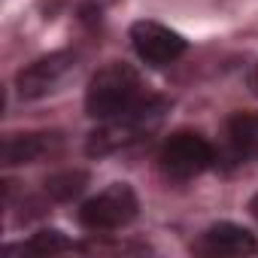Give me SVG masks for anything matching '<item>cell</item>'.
Masks as SVG:
<instances>
[{
    "mask_svg": "<svg viewBox=\"0 0 258 258\" xmlns=\"http://www.w3.org/2000/svg\"><path fill=\"white\" fill-rule=\"evenodd\" d=\"M167 115V100L164 97H143L131 109H124L112 118H106L97 131L88 137V155H112L118 149H131L143 140H149Z\"/></svg>",
    "mask_w": 258,
    "mask_h": 258,
    "instance_id": "6da1fadb",
    "label": "cell"
},
{
    "mask_svg": "<svg viewBox=\"0 0 258 258\" xmlns=\"http://www.w3.org/2000/svg\"><path fill=\"white\" fill-rule=\"evenodd\" d=\"M140 100H143L140 73L131 64H121V61L100 67L85 88V112L91 118H100V121L131 109Z\"/></svg>",
    "mask_w": 258,
    "mask_h": 258,
    "instance_id": "7a4b0ae2",
    "label": "cell"
},
{
    "mask_svg": "<svg viewBox=\"0 0 258 258\" xmlns=\"http://www.w3.org/2000/svg\"><path fill=\"white\" fill-rule=\"evenodd\" d=\"M137 210H140V201L134 188L124 182H112L79 207V225L91 234H109L124 228L127 222H134Z\"/></svg>",
    "mask_w": 258,
    "mask_h": 258,
    "instance_id": "3957f363",
    "label": "cell"
},
{
    "mask_svg": "<svg viewBox=\"0 0 258 258\" xmlns=\"http://www.w3.org/2000/svg\"><path fill=\"white\" fill-rule=\"evenodd\" d=\"M213 146L195 134V131H179L173 137L164 140L161 152H158V167L167 179H176V182H185V179H195L201 176L210 164H213Z\"/></svg>",
    "mask_w": 258,
    "mask_h": 258,
    "instance_id": "277c9868",
    "label": "cell"
},
{
    "mask_svg": "<svg viewBox=\"0 0 258 258\" xmlns=\"http://www.w3.org/2000/svg\"><path fill=\"white\" fill-rule=\"evenodd\" d=\"M76 73V55L70 52H52L34 64H28L19 76H16V88L22 100H37L46 97L52 91H58L70 76Z\"/></svg>",
    "mask_w": 258,
    "mask_h": 258,
    "instance_id": "5b68a950",
    "label": "cell"
},
{
    "mask_svg": "<svg viewBox=\"0 0 258 258\" xmlns=\"http://www.w3.org/2000/svg\"><path fill=\"white\" fill-rule=\"evenodd\" d=\"M131 46H134L137 58L152 67L173 64L185 52V40L176 31H170L161 22H149V19L131 25Z\"/></svg>",
    "mask_w": 258,
    "mask_h": 258,
    "instance_id": "8992f818",
    "label": "cell"
},
{
    "mask_svg": "<svg viewBox=\"0 0 258 258\" xmlns=\"http://www.w3.org/2000/svg\"><path fill=\"white\" fill-rule=\"evenodd\" d=\"M195 249L201 255H210V258H243V255H255L258 243H255V237L243 225L219 222V225H210L201 234Z\"/></svg>",
    "mask_w": 258,
    "mask_h": 258,
    "instance_id": "52a82bcc",
    "label": "cell"
},
{
    "mask_svg": "<svg viewBox=\"0 0 258 258\" xmlns=\"http://www.w3.org/2000/svg\"><path fill=\"white\" fill-rule=\"evenodd\" d=\"M61 152V134H46V131H34V134H10L0 146V158L7 167L16 164H37L46 161L52 155Z\"/></svg>",
    "mask_w": 258,
    "mask_h": 258,
    "instance_id": "ba28073f",
    "label": "cell"
},
{
    "mask_svg": "<svg viewBox=\"0 0 258 258\" xmlns=\"http://www.w3.org/2000/svg\"><path fill=\"white\" fill-rule=\"evenodd\" d=\"M228 143L237 155H258V112H237L228 118Z\"/></svg>",
    "mask_w": 258,
    "mask_h": 258,
    "instance_id": "9c48e42d",
    "label": "cell"
},
{
    "mask_svg": "<svg viewBox=\"0 0 258 258\" xmlns=\"http://www.w3.org/2000/svg\"><path fill=\"white\" fill-rule=\"evenodd\" d=\"M85 185H88L85 170H61V173H52L46 179V195L52 201H73L85 191Z\"/></svg>",
    "mask_w": 258,
    "mask_h": 258,
    "instance_id": "30bf717a",
    "label": "cell"
},
{
    "mask_svg": "<svg viewBox=\"0 0 258 258\" xmlns=\"http://www.w3.org/2000/svg\"><path fill=\"white\" fill-rule=\"evenodd\" d=\"M10 249H19V252H37V255H55V252H67V249H73V243L61 234V231H55V228H46V231H37L28 243H22V246H7V252Z\"/></svg>",
    "mask_w": 258,
    "mask_h": 258,
    "instance_id": "8fae6325",
    "label": "cell"
},
{
    "mask_svg": "<svg viewBox=\"0 0 258 258\" xmlns=\"http://www.w3.org/2000/svg\"><path fill=\"white\" fill-rule=\"evenodd\" d=\"M249 88H252V94L258 97V64L249 70Z\"/></svg>",
    "mask_w": 258,
    "mask_h": 258,
    "instance_id": "7c38bea8",
    "label": "cell"
},
{
    "mask_svg": "<svg viewBox=\"0 0 258 258\" xmlns=\"http://www.w3.org/2000/svg\"><path fill=\"white\" fill-rule=\"evenodd\" d=\"M249 210H252V216H255V222H258V195L249 201Z\"/></svg>",
    "mask_w": 258,
    "mask_h": 258,
    "instance_id": "4fadbf2b",
    "label": "cell"
},
{
    "mask_svg": "<svg viewBox=\"0 0 258 258\" xmlns=\"http://www.w3.org/2000/svg\"><path fill=\"white\" fill-rule=\"evenodd\" d=\"M97 7H109V4H115V0H94Z\"/></svg>",
    "mask_w": 258,
    "mask_h": 258,
    "instance_id": "5bb4252c",
    "label": "cell"
}]
</instances>
